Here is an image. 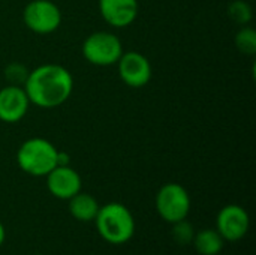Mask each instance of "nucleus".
I'll return each mask as SVG.
<instances>
[{
	"label": "nucleus",
	"instance_id": "f257e3e1",
	"mask_svg": "<svg viewBox=\"0 0 256 255\" xmlns=\"http://www.w3.org/2000/svg\"><path fill=\"white\" fill-rule=\"evenodd\" d=\"M22 87L30 104L40 108H56L72 95L74 77L62 65L45 63L28 72Z\"/></svg>",
	"mask_w": 256,
	"mask_h": 255
},
{
	"label": "nucleus",
	"instance_id": "f03ea898",
	"mask_svg": "<svg viewBox=\"0 0 256 255\" xmlns=\"http://www.w3.org/2000/svg\"><path fill=\"white\" fill-rule=\"evenodd\" d=\"M93 222L99 236L111 245L128 243L136 228L132 212L124 204L116 201L100 206Z\"/></svg>",
	"mask_w": 256,
	"mask_h": 255
},
{
	"label": "nucleus",
	"instance_id": "7ed1b4c3",
	"mask_svg": "<svg viewBox=\"0 0 256 255\" xmlns=\"http://www.w3.org/2000/svg\"><path fill=\"white\" fill-rule=\"evenodd\" d=\"M58 149L46 138L33 137L26 140L16 150L18 167L33 177H45L57 167Z\"/></svg>",
	"mask_w": 256,
	"mask_h": 255
},
{
	"label": "nucleus",
	"instance_id": "20e7f679",
	"mask_svg": "<svg viewBox=\"0 0 256 255\" xmlns=\"http://www.w3.org/2000/svg\"><path fill=\"white\" fill-rule=\"evenodd\" d=\"M123 51L124 50L118 36L112 32L105 30L88 35L81 47V53L86 62L100 68L116 65L122 57Z\"/></svg>",
	"mask_w": 256,
	"mask_h": 255
},
{
	"label": "nucleus",
	"instance_id": "39448f33",
	"mask_svg": "<svg viewBox=\"0 0 256 255\" xmlns=\"http://www.w3.org/2000/svg\"><path fill=\"white\" fill-rule=\"evenodd\" d=\"M154 206L158 215L165 222L176 224L188 218L190 212V195L183 185L170 182L158 191Z\"/></svg>",
	"mask_w": 256,
	"mask_h": 255
},
{
	"label": "nucleus",
	"instance_id": "423d86ee",
	"mask_svg": "<svg viewBox=\"0 0 256 255\" xmlns=\"http://www.w3.org/2000/svg\"><path fill=\"white\" fill-rule=\"evenodd\" d=\"M22 21L38 35H50L62 24V11L51 0H32L22 11Z\"/></svg>",
	"mask_w": 256,
	"mask_h": 255
},
{
	"label": "nucleus",
	"instance_id": "0eeeda50",
	"mask_svg": "<svg viewBox=\"0 0 256 255\" xmlns=\"http://www.w3.org/2000/svg\"><path fill=\"white\" fill-rule=\"evenodd\" d=\"M116 65L120 80L132 89H141L152 80V63L138 51H123Z\"/></svg>",
	"mask_w": 256,
	"mask_h": 255
},
{
	"label": "nucleus",
	"instance_id": "6e6552de",
	"mask_svg": "<svg viewBox=\"0 0 256 255\" xmlns=\"http://www.w3.org/2000/svg\"><path fill=\"white\" fill-rule=\"evenodd\" d=\"M250 227V218L244 207L228 204L216 216V230L225 242H238L246 237Z\"/></svg>",
	"mask_w": 256,
	"mask_h": 255
},
{
	"label": "nucleus",
	"instance_id": "1a4fd4ad",
	"mask_svg": "<svg viewBox=\"0 0 256 255\" xmlns=\"http://www.w3.org/2000/svg\"><path fill=\"white\" fill-rule=\"evenodd\" d=\"M45 177L48 192L58 200H69L82 188L81 176L70 165H57Z\"/></svg>",
	"mask_w": 256,
	"mask_h": 255
},
{
	"label": "nucleus",
	"instance_id": "9d476101",
	"mask_svg": "<svg viewBox=\"0 0 256 255\" xmlns=\"http://www.w3.org/2000/svg\"><path fill=\"white\" fill-rule=\"evenodd\" d=\"M30 101L24 87L9 84L0 89V120L4 123H18L28 111Z\"/></svg>",
	"mask_w": 256,
	"mask_h": 255
},
{
	"label": "nucleus",
	"instance_id": "9b49d317",
	"mask_svg": "<svg viewBox=\"0 0 256 255\" xmlns=\"http://www.w3.org/2000/svg\"><path fill=\"white\" fill-rule=\"evenodd\" d=\"M99 12L116 29L130 26L138 17V0H99Z\"/></svg>",
	"mask_w": 256,
	"mask_h": 255
},
{
	"label": "nucleus",
	"instance_id": "f8f14e48",
	"mask_svg": "<svg viewBox=\"0 0 256 255\" xmlns=\"http://www.w3.org/2000/svg\"><path fill=\"white\" fill-rule=\"evenodd\" d=\"M68 201H69V213L72 215V218L81 222L94 221L98 210L100 207L98 200L93 195L87 192H81V191L75 194L72 198H69Z\"/></svg>",
	"mask_w": 256,
	"mask_h": 255
},
{
	"label": "nucleus",
	"instance_id": "ddd939ff",
	"mask_svg": "<svg viewBox=\"0 0 256 255\" xmlns=\"http://www.w3.org/2000/svg\"><path fill=\"white\" fill-rule=\"evenodd\" d=\"M196 252L201 255H218L224 249L225 240L216 228H204L195 233L192 240Z\"/></svg>",
	"mask_w": 256,
	"mask_h": 255
},
{
	"label": "nucleus",
	"instance_id": "4468645a",
	"mask_svg": "<svg viewBox=\"0 0 256 255\" xmlns=\"http://www.w3.org/2000/svg\"><path fill=\"white\" fill-rule=\"evenodd\" d=\"M236 45L240 53L254 56L256 53V32L249 26H242L236 35Z\"/></svg>",
	"mask_w": 256,
	"mask_h": 255
},
{
	"label": "nucleus",
	"instance_id": "2eb2a0df",
	"mask_svg": "<svg viewBox=\"0 0 256 255\" xmlns=\"http://www.w3.org/2000/svg\"><path fill=\"white\" fill-rule=\"evenodd\" d=\"M228 15L234 23L240 26H248L252 21L254 11H252V6L246 3L244 0H234L228 6Z\"/></svg>",
	"mask_w": 256,
	"mask_h": 255
},
{
	"label": "nucleus",
	"instance_id": "dca6fc26",
	"mask_svg": "<svg viewBox=\"0 0 256 255\" xmlns=\"http://www.w3.org/2000/svg\"><path fill=\"white\" fill-rule=\"evenodd\" d=\"M194 236H195V228L188 219L172 224V237L176 239L177 243H180V245L192 243Z\"/></svg>",
	"mask_w": 256,
	"mask_h": 255
},
{
	"label": "nucleus",
	"instance_id": "f3484780",
	"mask_svg": "<svg viewBox=\"0 0 256 255\" xmlns=\"http://www.w3.org/2000/svg\"><path fill=\"white\" fill-rule=\"evenodd\" d=\"M6 78L9 80L10 84H15V86H22L27 75H28V71L20 65V63H12L6 68Z\"/></svg>",
	"mask_w": 256,
	"mask_h": 255
},
{
	"label": "nucleus",
	"instance_id": "a211bd4d",
	"mask_svg": "<svg viewBox=\"0 0 256 255\" xmlns=\"http://www.w3.org/2000/svg\"><path fill=\"white\" fill-rule=\"evenodd\" d=\"M4 239H6V231H4V225L0 222V246L4 243Z\"/></svg>",
	"mask_w": 256,
	"mask_h": 255
},
{
	"label": "nucleus",
	"instance_id": "6ab92c4d",
	"mask_svg": "<svg viewBox=\"0 0 256 255\" xmlns=\"http://www.w3.org/2000/svg\"><path fill=\"white\" fill-rule=\"evenodd\" d=\"M36 255H42V254H36Z\"/></svg>",
	"mask_w": 256,
	"mask_h": 255
}]
</instances>
